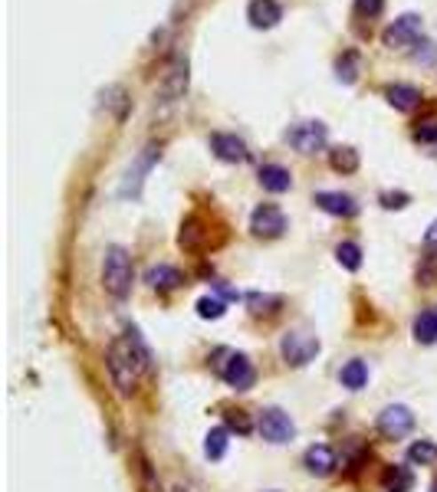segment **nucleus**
Returning a JSON list of instances; mask_svg holds the SVG:
<instances>
[{"instance_id":"obj_1","label":"nucleus","mask_w":437,"mask_h":492,"mask_svg":"<svg viewBox=\"0 0 437 492\" xmlns=\"http://www.w3.org/2000/svg\"><path fill=\"white\" fill-rule=\"evenodd\" d=\"M109 375H112V385L119 391L122 397H131L135 394V387H139V371L145 368V361L139 358V352L131 348V342H112L109 348Z\"/></svg>"},{"instance_id":"obj_2","label":"nucleus","mask_w":437,"mask_h":492,"mask_svg":"<svg viewBox=\"0 0 437 492\" xmlns=\"http://www.w3.org/2000/svg\"><path fill=\"white\" fill-rule=\"evenodd\" d=\"M131 279H135V269H131L129 250L109 246L106 259H102V286H106V292L112 299H125L131 292Z\"/></svg>"},{"instance_id":"obj_3","label":"nucleus","mask_w":437,"mask_h":492,"mask_svg":"<svg viewBox=\"0 0 437 492\" xmlns=\"http://www.w3.org/2000/svg\"><path fill=\"white\" fill-rule=\"evenodd\" d=\"M286 141H290L299 155H316V151H322L329 145V129L319 122V118L296 122L293 129L286 131Z\"/></svg>"},{"instance_id":"obj_4","label":"nucleus","mask_w":437,"mask_h":492,"mask_svg":"<svg viewBox=\"0 0 437 492\" xmlns=\"http://www.w3.org/2000/svg\"><path fill=\"white\" fill-rule=\"evenodd\" d=\"M187 86H191V66H187V56H175L171 63L164 66L162 83H158V99H162V102H178V99H185Z\"/></svg>"},{"instance_id":"obj_5","label":"nucleus","mask_w":437,"mask_h":492,"mask_svg":"<svg viewBox=\"0 0 437 492\" xmlns=\"http://www.w3.org/2000/svg\"><path fill=\"white\" fill-rule=\"evenodd\" d=\"M257 430H260V437L266 440V443H290V440L296 437V424L293 417L286 414V410H280V407H266L260 414V420H257Z\"/></svg>"},{"instance_id":"obj_6","label":"nucleus","mask_w":437,"mask_h":492,"mask_svg":"<svg viewBox=\"0 0 437 492\" xmlns=\"http://www.w3.org/2000/svg\"><path fill=\"white\" fill-rule=\"evenodd\" d=\"M280 354H283L286 364L293 368H303L319 354V338L309 332H286L283 342H280Z\"/></svg>"},{"instance_id":"obj_7","label":"nucleus","mask_w":437,"mask_h":492,"mask_svg":"<svg viewBox=\"0 0 437 492\" xmlns=\"http://www.w3.org/2000/svg\"><path fill=\"white\" fill-rule=\"evenodd\" d=\"M421 17L417 13H401L394 23H388L382 33V44L388 46V50H405V46H415L417 36H421Z\"/></svg>"},{"instance_id":"obj_8","label":"nucleus","mask_w":437,"mask_h":492,"mask_svg":"<svg viewBox=\"0 0 437 492\" xmlns=\"http://www.w3.org/2000/svg\"><path fill=\"white\" fill-rule=\"evenodd\" d=\"M415 430V414L405 404H392L378 414V433L388 440H401Z\"/></svg>"},{"instance_id":"obj_9","label":"nucleus","mask_w":437,"mask_h":492,"mask_svg":"<svg viewBox=\"0 0 437 492\" xmlns=\"http://www.w3.org/2000/svg\"><path fill=\"white\" fill-rule=\"evenodd\" d=\"M250 230L257 236H263V240H276V236H283V230H286L283 210L274 207V203H260V207L250 214Z\"/></svg>"},{"instance_id":"obj_10","label":"nucleus","mask_w":437,"mask_h":492,"mask_svg":"<svg viewBox=\"0 0 437 492\" xmlns=\"http://www.w3.org/2000/svg\"><path fill=\"white\" fill-rule=\"evenodd\" d=\"M220 377L227 381L234 391H250L257 381V371L247 354H227V361L220 364Z\"/></svg>"},{"instance_id":"obj_11","label":"nucleus","mask_w":437,"mask_h":492,"mask_svg":"<svg viewBox=\"0 0 437 492\" xmlns=\"http://www.w3.org/2000/svg\"><path fill=\"white\" fill-rule=\"evenodd\" d=\"M158 155L162 151L158 148H145V155L135 164L129 168V174H125V181H122V197H139V191H142V181L145 174L152 171V164L158 161Z\"/></svg>"},{"instance_id":"obj_12","label":"nucleus","mask_w":437,"mask_h":492,"mask_svg":"<svg viewBox=\"0 0 437 492\" xmlns=\"http://www.w3.org/2000/svg\"><path fill=\"white\" fill-rule=\"evenodd\" d=\"M247 20H250V27H257V30H274L276 23L283 20V7H280L276 0H250Z\"/></svg>"},{"instance_id":"obj_13","label":"nucleus","mask_w":437,"mask_h":492,"mask_svg":"<svg viewBox=\"0 0 437 492\" xmlns=\"http://www.w3.org/2000/svg\"><path fill=\"white\" fill-rule=\"evenodd\" d=\"M316 207L319 210H326V214H332V217H355L359 214V203H355V197H349V194H342V191H319L316 194Z\"/></svg>"},{"instance_id":"obj_14","label":"nucleus","mask_w":437,"mask_h":492,"mask_svg":"<svg viewBox=\"0 0 437 492\" xmlns=\"http://www.w3.org/2000/svg\"><path fill=\"white\" fill-rule=\"evenodd\" d=\"M303 463H306V470L313 472V476H329V472H336V466H339V456H336V449L326 447V443H313V447L306 449Z\"/></svg>"},{"instance_id":"obj_15","label":"nucleus","mask_w":437,"mask_h":492,"mask_svg":"<svg viewBox=\"0 0 437 492\" xmlns=\"http://www.w3.org/2000/svg\"><path fill=\"white\" fill-rule=\"evenodd\" d=\"M211 151H214L220 161H227V164H241V161H247V145H243L237 135H224V131L211 135Z\"/></svg>"},{"instance_id":"obj_16","label":"nucleus","mask_w":437,"mask_h":492,"mask_svg":"<svg viewBox=\"0 0 437 492\" xmlns=\"http://www.w3.org/2000/svg\"><path fill=\"white\" fill-rule=\"evenodd\" d=\"M99 99H102V108H106V112H112V118H115V122H125V118H129L131 99H129V92H125V86L112 83V86H106L102 92H99Z\"/></svg>"},{"instance_id":"obj_17","label":"nucleus","mask_w":437,"mask_h":492,"mask_svg":"<svg viewBox=\"0 0 437 492\" xmlns=\"http://www.w3.org/2000/svg\"><path fill=\"white\" fill-rule=\"evenodd\" d=\"M145 282L158 292H171L185 282V276H181V269L168 266V263H158V266H152L148 273H145Z\"/></svg>"},{"instance_id":"obj_18","label":"nucleus","mask_w":437,"mask_h":492,"mask_svg":"<svg viewBox=\"0 0 437 492\" xmlns=\"http://www.w3.org/2000/svg\"><path fill=\"white\" fill-rule=\"evenodd\" d=\"M257 178H260L263 191H270V194H286L293 187V174L286 171L283 164H263Z\"/></svg>"},{"instance_id":"obj_19","label":"nucleus","mask_w":437,"mask_h":492,"mask_svg":"<svg viewBox=\"0 0 437 492\" xmlns=\"http://www.w3.org/2000/svg\"><path fill=\"white\" fill-rule=\"evenodd\" d=\"M385 99H388V106L398 108V112H411V108L421 106V92H417L415 86H405V83L385 86Z\"/></svg>"},{"instance_id":"obj_20","label":"nucleus","mask_w":437,"mask_h":492,"mask_svg":"<svg viewBox=\"0 0 437 492\" xmlns=\"http://www.w3.org/2000/svg\"><path fill=\"white\" fill-rule=\"evenodd\" d=\"M178 243H181V250H191V253L204 250V243H208V230H204V224H201L197 217H187L185 224H181Z\"/></svg>"},{"instance_id":"obj_21","label":"nucleus","mask_w":437,"mask_h":492,"mask_svg":"<svg viewBox=\"0 0 437 492\" xmlns=\"http://www.w3.org/2000/svg\"><path fill=\"white\" fill-rule=\"evenodd\" d=\"M329 164L339 174H355L359 171V151L349 148V145H339V148L329 151Z\"/></svg>"},{"instance_id":"obj_22","label":"nucleus","mask_w":437,"mask_h":492,"mask_svg":"<svg viewBox=\"0 0 437 492\" xmlns=\"http://www.w3.org/2000/svg\"><path fill=\"white\" fill-rule=\"evenodd\" d=\"M342 387H349V391H362V387L369 385V364L365 361H349L346 368H342V375H339Z\"/></svg>"},{"instance_id":"obj_23","label":"nucleus","mask_w":437,"mask_h":492,"mask_svg":"<svg viewBox=\"0 0 437 492\" xmlns=\"http://www.w3.org/2000/svg\"><path fill=\"white\" fill-rule=\"evenodd\" d=\"M227 443H230L227 427H211V433L204 437V456H208V460H220V456L227 453Z\"/></svg>"},{"instance_id":"obj_24","label":"nucleus","mask_w":437,"mask_h":492,"mask_svg":"<svg viewBox=\"0 0 437 492\" xmlns=\"http://www.w3.org/2000/svg\"><path fill=\"white\" fill-rule=\"evenodd\" d=\"M415 338L421 345H434L437 342V309L421 312L415 319Z\"/></svg>"},{"instance_id":"obj_25","label":"nucleus","mask_w":437,"mask_h":492,"mask_svg":"<svg viewBox=\"0 0 437 492\" xmlns=\"http://www.w3.org/2000/svg\"><path fill=\"white\" fill-rule=\"evenodd\" d=\"M408 460L415 463V466H431V463H437V443H431V440L411 443L408 447Z\"/></svg>"},{"instance_id":"obj_26","label":"nucleus","mask_w":437,"mask_h":492,"mask_svg":"<svg viewBox=\"0 0 437 492\" xmlns=\"http://www.w3.org/2000/svg\"><path fill=\"white\" fill-rule=\"evenodd\" d=\"M336 259H339L342 269H349V273H355V269L362 266V246L352 243V240H346V243L336 246Z\"/></svg>"},{"instance_id":"obj_27","label":"nucleus","mask_w":437,"mask_h":492,"mask_svg":"<svg viewBox=\"0 0 437 492\" xmlns=\"http://www.w3.org/2000/svg\"><path fill=\"white\" fill-rule=\"evenodd\" d=\"M224 312H227V306H224V299H218V296L197 299V315H201V319H220Z\"/></svg>"},{"instance_id":"obj_28","label":"nucleus","mask_w":437,"mask_h":492,"mask_svg":"<svg viewBox=\"0 0 437 492\" xmlns=\"http://www.w3.org/2000/svg\"><path fill=\"white\" fill-rule=\"evenodd\" d=\"M336 75H339L342 83H355V79H359V56L355 53L342 56L339 63H336Z\"/></svg>"},{"instance_id":"obj_29","label":"nucleus","mask_w":437,"mask_h":492,"mask_svg":"<svg viewBox=\"0 0 437 492\" xmlns=\"http://www.w3.org/2000/svg\"><path fill=\"white\" fill-rule=\"evenodd\" d=\"M382 11H385V0H355V13L365 17V20L382 17Z\"/></svg>"},{"instance_id":"obj_30","label":"nucleus","mask_w":437,"mask_h":492,"mask_svg":"<svg viewBox=\"0 0 437 492\" xmlns=\"http://www.w3.org/2000/svg\"><path fill=\"white\" fill-rule=\"evenodd\" d=\"M227 427L237 430V433H250V417L243 410H230L227 414Z\"/></svg>"},{"instance_id":"obj_31","label":"nucleus","mask_w":437,"mask_h":492,"mask_svg":"<svg viewBox=\"0 0 437 492\" xmlns=\"http://www.w3.org/2000/svg\"><path fill=\"white\" fill-rule=\"evenodd\" d=\"M415 139L417 141H437V122H425V125H417Z\"/></svg>"},{"instance_id":"obj_32","label":"nucleus","mask_w":437,"mask_h":492,"mask_svg":"<svg viewBox=\"0 0 437 492\" xmlns=\"http://www.w3.org/2000/svg\"><path fill=\"white\" fill-rule=\"evenodd\" d=\"M382 201L388 210H398V207H405L408 203V194H382Z\"/></svg>"},{"instance_id":"obj_33","label":"nucleus","mask_w":437,"mask_h":492,"mask_svg":"<svg viewBox=\"0 0 437 492\" xmlns=\"http://www.w3.org/2000/svg\"><path fill=\"white\" fill-rule=\"evenodd\" d=\"M425 246L427 250H437V220L425 230Z\"/></svg>"},{"instance_id":"obj_34","label":"nucleus","mask_w":437,"mask_h":492,"mask_svg":"<svg viewBox=\"0 0 437 492\" xmlns=\"http://www.w3.org/2000/svg\"><path fill=\"white\" fill-rule=\"evenodd\" d=\"M431 492H437V482H434V486H431Z\"/></svg>"},{"instance_id":"obj_35","label":"nucleus","mask_w":437,"mask_h":492,"mask_svg":"<svg viewBox=\"0 0 437 492\" xmlns=\"http://www.w3.org/2000/svg\"><path fill=\"white\" fill-rule=\"evenodd\" d=\"M270 492H276V489H270Z\"/></svg>"}]
</instances>
